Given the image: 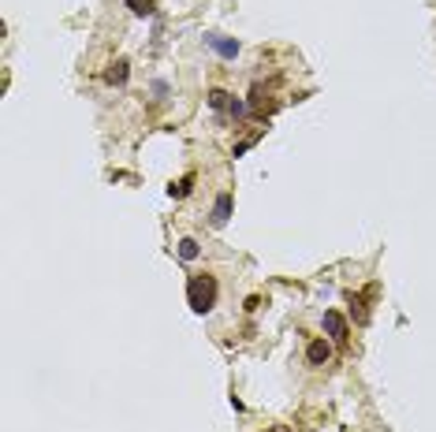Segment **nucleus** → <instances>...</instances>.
<instances>
[{"mask_svg":"<svg viewBox=\"0 0 436 432\" xmlns=\"http://www.w3.org/2000/svg\"><path fill=\"white\" fill-rule=\"evenodd\" d=\"M217 298H220L217 276L198 272V276H190V280H187V302H190L194 313H209V309L217 306Z\"/></svg>","mask_w":436,"mask_h":432,"instance_id":"f257e3e1","label":"nucleus"},{"mask_svg":"<svg viewBox=\"0 0 436 432\" xmlns=\"http://www.w3.org/2000/svg\"><path fill=\"white\" fill-rule=\"evenodd\" d=\"M324 332H328L332 347H339V351H347L350 347V332H347V320H343V313H336V309H324Z\"/></svg>","mask_w":436,"mask_h":432,"instance_id":"f03ea898","label":"nucleus"},{"mask_svg":"<svg viewBox=\"0 0 436 432\" xmlns=\"http://www.w3.org/2000/svg\"><path fill=\"white\" fill-rule=\"evenodd\" d=\"M377 295V287H369V291H350L347 302H350V313H355L358 325H369V298Z\"/></svg>","mask_w":436,"mask_h":432,"instance_id":"7ed1b4c3","label":"nucleus"},{"mask_svg":"<svg viewBox=\"0 0 436 432\" xmlns=\"http://www.w3.org/2000/svg\"><path fill=\"white\" fill-rule=\"evenodd\" d=\"M332 358V339H310V347H306V362L310 365H328Z\"/></svg>","mask_w":436,"mask_h":432,"instance_id":"20e7f679","label":"nucleus"},{"mask_svg":"<svg viewBox=\"0 0 436 432\" xmlns=\"http://www.w3.org/2000/svg\"><path fill=\"white\" fill-rule=\"evenodd\" d=\"M206 45L212 52H220L224 60H235L239 56V41L235 38H220V34H206Z\"/></svg>","mask_w":436,"mask_h":432,"instance_id":"39448f33","label":"nucleus"},{"mask_svg":"<svg viewBox=\"0 0 436 432\" xmlns=\"http://www.w3.org/2000/svg\"><path fill=\"white\" fill-rule=\"evenodd\" d=\"M127 75H131V63H127L123 56H119L116 63H108V71H105V82L108 86H123Z\"/></svg>","mask_w":436,"mask_h":432,"instance_id":"423d86ee","label":"nucleus"},{"mask_svg":"<svg viewBox=\"0 0 436 432\" xmlns=\"http://www.w3.org/2000/svg\"><path fill=\"white\" fill-rule=\"evenodd\" d=\"M268 94H265V90L261 86H254V90H250V112H254V116H268V112H272V101H265Z\"/></svg>","mask_w":436,"mask_h":432,"instance_id":"0eeeda50","label":"nucleus"},{"mask_svg":"<svg viewBox=\"0 0 436 432\" xmlns=\"http://www.w3.org/2000/svg\"><path fill=\"white\" fill-rule=\"evenodd\" d=\"M228 216H231V194L224 190V194H217V205H212V224L224 227V224H228Z\"/></svg>","mask_w":436,"mask_h":432,"instance_id":"6e6552de","label":"nucleus"},{"mask_svg":"<svg viewBox=\"0 0 436 432\" xmlns=\"http://www.w3.org/2000/svg\"><path fill=\"white\" fill-rule=\"evenodd\" d=\"M231 105V94L228 90H209V108H217V112H224Z\"/></svg>","mask_w":436,"mask_h":432,"instance_id":"1a4fd4ad","label":"nucleus"},{"mask_svg":"<svg viewBox=\"0 0 436 432\" xmlns=\"http://www.w3.org/2000/svg\"><path fill=\"white\" fill-rule=\"evenodd\" d=\"M190 190H194V176H183L179 183H172V187H168V194L172 198H187Z\"/></svg>","mask_w":436,"mask_h":432,"instance_id":"9d476101","label":"nucleus"},{"mask_svg":"<svg viewBox=\"0 0 436 432\" xmlns=\"http://www.w3.org/2000/svg\"><path fill=\"white\" fill-rule=\"evenodd\" d=\"M127 8H131L135 15H153L157 12V0H123Z\"/></svg>","mask_w":436,"mask_h":432,"instance_id":"9b49d317","label":"nucleus"},{"mask_svg":"<svg viewBox=\"0 0 436 432\" xmlns=\"http://www.w3.org/2000/svg\"><path fill=\"white\" fill-rule=\"evenodd\" d=\"M179 257L183 261H194V257H198V243H194V238H179Z\"/></svg>","mask_w":436,"mask_h":432,"instance_id":"f8f14e48","label":"nucleus"},{"mask_svg":"<svg viewBox=\"0 0 436 432\" xmlns=\"http://www.w3.org/2000/svg\"><path fill=\"white\" fill-rule=\"evenodd\" d=\"M228 112H231V116H235V119H239V116H246V105H243V101H235V97H231Z\"/></svg>","mask_w":436,"mask_h":432,"instance_id":"ddd939ff","label":"nucleus"},{"mask_svg":"<svg viewBox=\"0 0 436 432\" xmlns=\"http://www.w3.org/2000/svg\"><path fill=\"white\" fill-rule=\"evenodd\" d=\"M254 142H257V138H246V142H239V145H235V153H231V157H243V153H246V150H250V145H254Z\"/></svg>","mask_w":436,"mask_h":432,"instance_id":"4468645a","label":"nucleus"},{"mask_svg":"<svg viewBox=\"0 0 436 432\" xmlns=\"http://www.w3.org/2000/svg\"><path fill=\"white\" fill-rule=\"evenodd\" d=\"M265 432H291L287 425H272V429H265Z\"/></svg>","mask_w":436,"mask_h":432,"instance_id":"2eb2a0df","label":"nucleus"}]
</instances>
